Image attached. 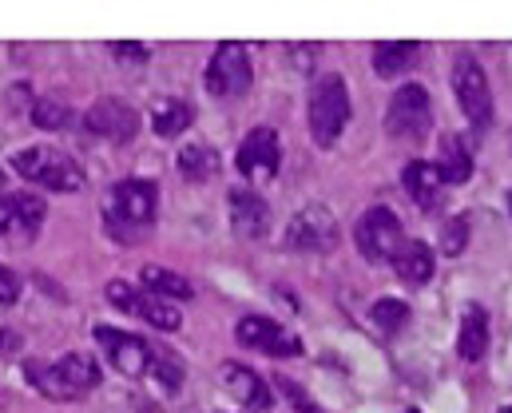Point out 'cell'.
Instances as JSON below:
<instances>
[{
	"label": "cell",
	"mask_w": 512,
	"mask_h": 413,
	"mask_svg": "<svg viewBox=\"0 0 512 413\" xmlns=\"http://www.w3.org/2000/svg\"><path fill=\"white\" fill-rule=\"evenodd\" d=\"M457 354L465 362H481L489 354V314L481 306H469L461 314V330H457Z\"/></svg>",
	"instance_id": "cell-19"
},
{
	"label": "cell",
	"mask_w": 512,
	"mask_h": 413,
	"mask_svg": "<svg viewBox=\"0 0 512 413\" xmlns=\"http://www.w3.org/2000/svg\"><path fill=\"white\" fill-rule=\"evenodd\" d=\"M104 298H108L116 310L151 322L155 330H167V334H171V330L183 326V314H179L171 302H163V298H155V294H147V290H135V286H128V282H120V278L104 286Z\"/></svg>",
	"instance_id": "cell-9"
},
{
	"label": "cell",
	"mask_w": 512,
	"mask_h": 413,
	"mask_svg": "<svg viewBox=\"0 0 512 413\" xmlns=\"http://www.w3.org/2000/svg\"><path fill=\"white\" fill-rule=\"evenodd\" d=\"M286 52H290V60H294V68H298V72H310V60H318V44H302V48H298V44H290Z\"/></svg>",
	"instance_id": "cell-31"
},
{
	"label": "cell",
	"mask_w": 512,
	"mask_h": 413,
	"mask_svg": "<svg viewBox=\"0 0 512 413\" xmlns=\"http://www.w3.org/2000/svg\"><path fill=\"white\" fill-rule=\"evenodd\" d=\"M155 211H159V187L151 179H124L112 187V199H108V235L135 243L147 235V227L155 223Z\"/></svg>",
	"instance_id": "cell-1"
},
{
	"label": "cell",
	"mask_w": 512,
	"mask_h": 413,
	"mask_svg": "<svg viewBox=\"0 0 512 413\" xmlns=\"http://www.w3.org/2000/svg\"><path fill=\"white\" fill-rule=\"evenodd\" d=\"M8 346H12V338H8V334H4V330H0V354H4V350H8Z\"/></svg>",
	"instance_id": "cell-35"
},
{
	"label": "cell",
	"mask_w": 512,
	"mask_h": 413,
	"mask_svg": "<svg viewBox=\"0 0 512 413\" xmlns=\"http://www.w3.org/2000/svg\"><path fill=\"white\" fill-rule=\"evenodd\" d=\"M469 243V215H453L445 227H441V255L445 259H457Z\"/></svg>",
	"instance_id": "cell-29"
},
{
	"label": "cell",
	"mask_w": 512,
	"mask_h": 413,
	"mask_svg": "<svg viewBox=\"0 0 512 413\" xmlns=\"http://www.w3.org/2000/svg\"><path fill=\"white\" fill-rule=\"evenodd\" d=\"M96 342L104 346L108 362L124 374V378H143L151 366V342H143L139 334L128 330H112V326H96Z\"/></svg>",
	"instance_id": "cell-14"
},
{
	"label": "cell",
	"mask_w": 512,
	"mask_h": 413,
	"mask_svg": "<svg viewBox=\"0 0 512 413\" xmlns=\"http://www.w3.org/2000/svg\"><path fill=\"white\" fill-rule=\"evenodd\" d=\"M223 386H227V394H231L239 406H247V410H270V402H274L270 386L258 378L251 366H239V362H227V366H223Z\"/></svg>",
	"instance_id": "cell-16"
},
{
	"label": "cell",
	"mask_w": 512,
	"mask_h": 413,
	"mask_svg": "<svg viewBox=\"0 0 512 413\" xmlns=\"http://www.w3.org/2000/svg\"><path fill=\"white\" fill-rule=\"evenodd\" d=\"M44 223V199L40 195H12V231L20 227L24 239H32Z\"/></svg>",
	"instance_id": "cell-26"
},
{
	"label": "cell",
	"mask_w": 512,
	"mask_h": 413,
	"mask_svg": "<svg viewBox=\"0 0 512 413\" xmlns=\"http://www.w3.org/2000/svg\"><path fill=\"white\" fill-rule=\"evenodd\" d=\"M179 171H183V179H191V183H207V179L219 175V151L207 147V143H187V147L179 151Z\"/></svg>",
	"instance_id": "cell-24"
},
{
	"label": "cell",
	"mask_w": 512,
	"mask_h": 413,
	"mask_svg": "<svg viewBox=\"0 0 512 413\" xmlns=\"http://www.w3.org/2000/svg\"><path fill=\"white\" fill-rule=\"evenodd\" d=\"M32 386L52 402H76L88 398L100 386V366L92 354H64L52 366H28Z\"/></svg>",
	"instance_id": "cell-2"
},
{
	"label": "cell",
	"mask_w": 512,
	"mask_h": 413,
	"mask_svg": "<svg viewBox=\"0 0 512 413\" xmlns=\"http://www.w3.org/2000/svg\"><path fill=\"white\" fill-rule=\"evenodd\" d=\"M286 247L290 251H310V255H326L338 247V219L326 207H302L290 227H286Z\"/></svg>",
	"instance_id": "cell-10"
},
{
	"label": "cell",
	"mask_w": 512,
	"mask_h": 413,
	"mask_svg": "<svg viewBox=\"0 0 512 413\" xmlns=\"http://www.w3.org/2000/svg\"><path fill=\"white\" fill-rule=\"evenodd\" d=\"M453 92H457V104H461L465 120L477 132H485L493 124V88H489L485 68L473 56H457V64H453Z\"/></svg>",
	"instance_id": "cell-7"
},
{
	"label": "cell",
	"mask_w": 512,
	"mask_h": 413,
	"mask_svg": "<svg viewBox=\"0 0 512 413\" xmlns=\"http://www.w3.org/2000/svg\"><path fill=\"white\" fill-rule=\"evenodd\" d=\"M16 175H24L28 183H40L48 191H80L84 187V167L64 155L60 147H24L12 159Z\"/></svg>",
	"instance_id": "cell-4"
},
{
	"label": "cell",
	"mask_w": 512,
	"mask_h": 413,
	"mask_svg": "<svg viewBox=\"0 0 512 413\" xmlns=\"http://www.w3.org/2000/svg\"><path fill=\"white\" fill-rule=\"evenodd\" d=\"M417 56H421V44H413V40H382L374 48V72L382 80H397L401 72H409L417 64Z\"/></svg>",
	"instance_id": "cell-20"
},
{
	"label": "cell",
	"mask_w": 512,
	"mask_h": 413,
	"mask_svg": "<svg viewBox=\"0 0 512 413\" xmlns=\"http://www.w3.org/2000/svg\"><path fill=\"white\" fill-rule=\"evenodd\" d=\"M112 56H120V60H131V64H143L151 52H147L143 44H112Z\"/></svg>",
	"instance_id": "cell-33"
},
{
	"label": "cell",
	"mask_w": 512,
	"mask_h": 413,
	"mask_svg": "<svg viewBox=\"0 0 512 413\" xmlns=\"http://www.w3.org/2000/svg\"><path fill=\"white\" fill-rule=\"evenodd\" d=\"M251 80H255L251 52H247L243 44H235V40L219 44L215 56H211V64H207V76H203L207 92H211L215 100H239V96L251 92Z\"/></svg>",
	"instance_id": "cell-6"
},
{
	"label": "cell",
	"mask_w": 512,
	"mask_h": 413,
	"mask_svg": "<svg viewBox=\"0 0 512 413\" xmlns=\"http://www.w3.org/2000/svg\"><path fill=\"white\" fill-rule=\"evenodd\" d=\"M389 263H393L397 278H405V282H413V286L429 282L433 271H437V255H433L429 243H421V239H405V243L393 251Z\"/></svg>",
	"instance_id": "cell-18"
},
{
	"label": "cell",
	"mask_w": 512,
	"mask_h": 413,
	"mask_svg": "<svg viewBox=\"0 0 512 413\" xmlns=\"http://www.w3.org/2000/svg\"><path fill=\"white\" fill-rule=\"evenodd\" d=\"M84 132L96 139H112V143H128L139 132V112L124 104V100H96L88 112H84Z\"/></svg>",
	"instance_id": "cell-11"
},
{
	"label": "cell",
	"mask_w": 512,
	"mask_h": 413,
	"mask_svg": "<svg viewBox=\"0 0 512 413\" xmlns=\"http://www.w3.org/2000/svg\"><path fill=\"white\" fill-rule=\"evenodd\" d=\"M227 207H231V227L243 239H266L270 235V207H266L262 195L247 191V187H235Z\"/></svg>",
	"instance_id": "cell-15"
},
{
	"label": "cell",
	"mask_w": 512,
	"mask_h": 413,
	"mask_svg": "<svg viewBox=\"0 0 512 413\" xmlns=\"http://www.w3.org/2000/svg\"><path fill=\"white\" fill-rule=\"evenodd\" d=\"M509 203H512V191H509Z\"/></svg>",
	"instance_id": "cell-37"
},
{
	"label": "cell",
	"mask_w": 512,
	"mask_h": 413,
	"mask_svg": "<svg viewBox=\"0 0 512 413\" xmlns=\"http://www.w3.org/2000/svg\"><path fill=\"white\" fill-rule=\"evenodd\" d=\"M385 132L401 143H425L433 132V104L421 84H405L393 92L385 108Z\"/></svg>",
	"instance_id": "cell-5"
},
{
	"label": "cell",
	"mask_w": 512,
	"mask_h": 413,
	"mask_svg": "<svg viewBox=\"0 0 512 413\" xmlns=\"http://www.w3.org/2000/svg\"><path fill=\"white\" fill-rule=\"evenodd\" d=\"M191 124H195V108H191L187 100H179V96H163V100L151 108V128H155V136L175 139V136H183Z\"/></svg>",
	"instance_id": "cell-21"
},
{
	"label": "cell",
	"mask_w": 512,
	"mask_h": 413,
	"mask_svg": "<svg viewBox=\"0 0 512 413\" xmlns=\"http://www.w3.org/2000/svg\"><path fill=\"white\" fill-rule=\"evenodd\" d=\"M147 374H155V382H159L167 394H179V386H183V362H179L167 346H151V366H147Z\"/></svg>",
	"instance_id": "cell-25"
},
{
	"label": "cell",
	"mask_w": 512,
	"mask_h": 413,
	"mask_svg": "<svg viewBox=\"0 0 512 413\" xmlns=\"http://www.w3.org/2000/svg\"><path fill=\"white\" fill-rule=\"evenodd\" d=\"M354 243L370 263H389L393 251L405 243L401 235V219L389 207H370L358 223H354Z\"/></svg>",
	"instance_id": "cell-8"
},
{
	"label": "cell",
	"mask_w": 512,
	"mask_h": 413,
	"mask_svg": "<svg viewBox=\"0 0 512 413\" xmlns=\"http://www.w3.org/2000/svg\"><path fill=\"white\" fill-rule=\"evenodd\" d=\"M274 386H278V390L290 398V406H294L298 413H322L314 402H310V398H306V390H302L298 382H290V378H274Z\"/></svg>",
	"instance_id": "cell-30"
},
{
	"label": "cell",
	"mask_w": 512,
	"mask_h": 413,
	"mask_svg": "<svg viewBox=\"0 0 512 413\" xmlns=\"http://www.w3.org/2000/svg\"><path fill=\"white\" fill-rule=\"evenodd\" d=\"M16 298H20V282H16L12 271H4V267H0V306H12Z\"/></svg>",
	"instance_id": "cell-32"
},
{
	"label": "cell",
	"mask_w": 512,
	"mask_h": 413,
	"mask_svg": "<svg viewBox=\"0 0 512 413\" xmlns=\"http://www.w3.org/2000/svg\"><path fill=\"white\" fill-rule=\"evenodd\" d=\"M139 282H143V290L147 294H155V298H163V302H187V298H195V286L187 282L183 275H175V271H163V267H143L139 271Z\"/></svg>",
	"instance_id": "cell-23"
},
{
	"label": "cell",
	"mask_w": 512,
	"mask_h": 413,
	"mask_svg": "<svg viewBox=\"0 0 512 413\" xmlns=\"http://www.w3.org/2000/svg\"><path fill=\"white\" fill-rule=\"evenodd\" d=\"M239 171L251 179V183H270L278 175V163H282V143L274 128H255L251 136L239 143V155H235Z\"/></svg>",
	"instance_id": "cell-13"
},
{
	"label": "cell",
	"mask_w": 512,
	"mask_h": 413,
	"mask_svg": "<svg viewBox=\"0 0 512 413\" xmlns=\"http://www.w3.org/2000/svg\"><path fill=\"white\" fill-rule=\"evenodd\" d=\"M401 183H405V191H409V199L421 207V211H437L441 207V175H437V167L433 163H425V159H413V163H405V171H401Z\"/></svg>",
	"instance_id": "cell-17"
},
{
	"label": "cell",
	"mask_w": 512,
	"mask_h": 413,
	"mask_svg": "<svg viewBox=\"0 0 512 413\" xmlns=\"http://www.w3.org/2000/svg\"><path fill=\"white\" fill-rule=\"evenodd\" d=\"M0 183H4V171H0Z\"/></svg>",
	"instance_id": "cell-36"
},
{
	"label": "cell",
	"mask_w": 512,
	"mask_h": 413,
	"mask_svg": "<svg viewBox=\"0 0 512 413\" xmlns=\"http://www.w3.org/2000/svg\"><path fill=\"white\" fill-rule=\"evenodd\" d=\"M501 413H512V410H501Z\"/></svg>",
	"instance_id": "cell-39"
},
{
	"label": "cell",
	"mask_w": 512,
	"mask_h": 413,
	"mask_svg": "<svg viewBox=\"0 0 512 413\" xmlns=\"http://www.w3.org/2000/svg\"><path fill=\"white\" fill-rule=\"evenodd\" d=\"M235 338H239V346L258 350V354H270V358H298V354H302V342H298L290 330H282L278 322L262 318V314L243 318V322L235 326Z\"/></svg>",
	"instance_id": "cell-12"
},
{
	"label": "cell",
	"mask_w": 512,
	"mask_h": 413,
	"mask_svg": "<svg viewBox=\"0 0 512 413\" xmlns=\"http://www.w3.org/2000/svg\"><path fill=\"white\" fill-rule=\"evenodd\" d=\"M437 175H441V183H465L469 175H473V155H469V147H465V139L461 136H441V151H437Z\"/></svg>",
	"instance_id": "cell-22"
},
{
	"label": "cell",
	"mask_w": 512,
	"mask_h": 413,
	"mask_svg": "<svg viewBox=\"0 0 512 413\" xmlns=\"http://www.w3.org/2000/svg\"><path fill=\"white\" fill-rule=\"evenodd\" d=\"M370 322H374L382 334H397V330H405V322H409V306L397 302V298H378V302L370 306Z\"/></svg>",
	"instance_id": "cell-27"
},
{
	"label": "cell",
	"mask_w": 512,
	"mask_h": 413,
	"mask_svg": "<svg viewBox=\"0 0 512 413\" xmlns=\"http://www.w3.org/2000/svg\"><path fill=\"white\" fill-rule=\"evenodd\" d=\"M68 120H72V112H68L60 100H36V104H32V124H36L40 132H60Z\"/></svg>",
	"instance_id": "cell-28"
},
{
	"label": "cell",
	"mask_w": 512,
	"mask_h": 413,
	"mask_svg": "<svg viewBox=\"0 0 512 413\" xmlns=\"http://www.w3.org/2000/svg\"><path fill=\"white\" fill-rule=\"evenodd\" d=\"M4 231H12V195L0 199V235H4Z\"/></svg>",
	"instance_id": "cell-34"
},
{
	"label": "cell",
	"mask_w": 512,
	"mask_h": 413,
	"mask_svg": "<svg viewBox=\"0 0 512 413\" xmlns=\"http://www.w3.org/2000/svg\"><path fill=\"white\" fill-rule=\"evenodd\" d=\"M306 124H310V139L318 147H334L346 124H350V88L342 76H318L310 88V104H306Z\"/></svg>",
	"instance_id": "cell-3"
},
{
	"label": "cell",
	"mask_w": 512,
	"mask_h": 413,
	"mask_svg": "<svg viewBox=\"0 0 512 413\" xmlns=\"http://www.w3.org/2000/svg\"><path fill=\"white\" fill-rule=\"evenodd\" d=\"M409 413H421V410H409Z\"/></svg>",
	"instance_id": "cell-38"
}]
</instances>
